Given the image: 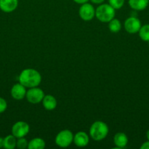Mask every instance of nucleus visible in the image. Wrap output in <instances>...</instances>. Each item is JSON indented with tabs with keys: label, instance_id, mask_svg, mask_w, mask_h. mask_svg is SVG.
I'll return each mask as SVG.
<instances>
[{
	"label": "nucleus",
	"instance_id": "obj_22",
	"mask_svg": "<svg viewBox=\"0 0 149 149\" xmlns=\"http://www.w3.org/2000/svg\"><path fill=\"white\" fill-rule=\"evenodd\" d=\"M141 149H149V141H146V142L143 143L142 146H140Z\"/></svg>",
	"mask_w": 149,
	"mask_h": 149
},
{
	"label": "nucleus",
	"instance_id": "obj_14",
	"mask_svg": "<svg viewBox=\"0 0 149 149\" xmlns=\"http://www.w3.org/2000/svg\"><path fill=\"white\" fill-rule=\"evenodd\" d=\"M149 4V0H129V5L132 10L142 11L146 9Z\"/></svg>",
	"mask_w": 149,
	"mask_h": 149
},
{
	"label": "nucleus",
	"instance_id": "obj_20",
	"mask_svg": "<svg viewBox=\"0 0 149 149\" xmlns=\"http://www.w3.org/2000/svg\"><path fill=\"white\" fill-rule=\"evenodd\" d=\"M28 143L27 140L24 138V137L20 138H17V143H16V147L20 149H24L28 148Z\"/></svg>",
	"mask_w": 149,
	"mask_h": 149
},
{
	"label": "nucleus",
	"instance_id": "obj_4",
	"mask_svg": "<svg viewBox=\"0 0 149 149\" xmlns=\"http://www.w3.org/2000/svg\"><path fill=\"white\" fill-rule=\"evenodd\" d=\"M73 138L74 135L71 131L69 130H64L57 134L55 138V143L61 148H67L73 142Z\"/></svg>",
	"mask_w": 149,
	"mask_h": 149
},
{
	"label": "nucleus",
	"instance_id": "obj_9",
	"mask_svg": "<svg viewBox=\"0 0 149 149\" xmlns=\"http://www.w3.org/2000/svg\"><path fill=\"white\" fill-rule=\"evenodd\" d=\"M26 88V87L20 84V82L14 84L10 91V94H11L13 98L17 100H20L26 97V92H27Z\"/></svg>",
	"mask_w": 149,
	"mask_h": 149
},
{
	"label": "nucleus",
	"instance_id": "obj_16",
	"mask_svg": "<svg viewBox=\"0 0 149 149\" xmlns=\"http://www.w3.org/2000/svg\"><path fill=\"white\" fill-rule=\"evenodd\" d=\"M17 138L12 134L4 138V148L6 149H14L16 147Z\"/></svg>",
	"mask_w": 149,
	"mask_h": 149
},
{
	"label": "nucleus",
	"instance_id": "obj_15",
	"mask_svg": "<svg viewBox=\"0 0 149 149\" xmlns=\"http://www.w3.org/2000/svg\"><path fill=\"white\" fill-rule=\"evenodd\" d=\"M45 147V142L40 138H35L30 141L28 144L29 149H43Z\"/></svg>",
	"mask_w": 149,
	"mask_h": 149
},
{
	"label": "nucleus",
	"instance_id": "obj_18",
	"mask_svg": "<svg viewBox=\"0 0 149 149\" xmlns=\"http://www.w3.org/2000/svg\"><path fill=\"white\" fill-rule=\"evenodd\" d=\"M138 33L142 40L144 42H149V24L142 26Z\"/></svg>",
	"mask_w": 149,
	"mask_h": 149
},
{
	"label": "nucleus",
	"instance_id": "obj_10",
	"mask_svg": "<svg viewBox=\"0 0 149 149\" xmlns=\"http://www.w3.org/2000/svg\"><path fill=\"white\" fill-rule=\"evenodd\" d=\"M18 0H0V10L4 13H12L17 9Z\"/></svg>",
	"mask_w": 149,
	"mask_h": 149
},
{
	"label": "nucleus",
	"instance_id": "obj_8",
	"mask_svg": "<svg viewBox=\"0 0 149 149\" xmlns=\"http://www.w3.org/2000/svg\"><path fill=\"white\" fill-rule=\"evenodd\" d=\"M141 26V22L136 17H128L124 22V29L130 34L138 33Z\"/></svg>",
	"mask_w": 149,
	"mask_h": 149
},
{
	"label": "nucleus",
	"instance_id": "obj_26",
	"mask_svg": "<svg viewBox=\"0 0 149 149\" xmlns=\"http://www.w3.org/2000/svg\"><path fill=\"white\" fill-rule=\"evenodd\" d=\"M146 138H147L148 141H149V130L146 132Z\"/></svg>",
	"mask_w": 149,
	"mask_h": 149
},
{
	"label": "nucleus",
	"instance_id": "obj_24",
	"mask_svg": "<svg viewBox=\"0 0 149 149\" xmlns=\"http://www.w3.org/2000/svg\"><path fill=\"white\" fill-rule=\"evenodd\" d=\"M73 1H74L75 3H77V4H84V3L88 2L89 0H73Z\"/></svg>",
	"mask_w": 149,
	"mask_h": 149
},
{
	"label": "nucleus",
	"instance_id": "obj_17",
	"mask_svg": "<svg viewBox=\"0 0 149 149\" xmlns=\"http://www.w3.org/2000/svg\"><path fill=\"white\" fill-rule=\"evenodd\" d=\"M108 28L112 33H118L121 29V23L120 20L117 18H113L109 22Z\"/></svg>",
	"mask_w": 149,
	"mask_h": 149
},
{
	"label": "nucleus",
	"instance_id": "obj_6",
	"mask_svg": "<svg viewBox=\"0 0 149 149\" xmlns=\"http://www.w3.org/2000/svg\"><path fill=\"white\" fill-rule=\"evenodd\" d=\"M95 11L93 6L91 4L86 2L81 4L79 8V16L82 20L85 21H90L95 17Z\"/></svg>",
	"mask_w": 149,
	"mask_h": 149
},
{
	"label": "nucleus",
	"instance_id": "obj_5",
	"mask_svg": "<svg viewBox=\"0 0 149 149\" xmlns=\"http://www.w3.org/2000/svg\"><path fill=\"white\" fill-rule=\"evenodd\" d=\"M45 96L43 90L37 87H32L26 92V97L28 101L32 104H37L42 102Z\"/></svg>",
	"mask_w": 149,
	"mask_h": 149
},
{
	"label": "nucleus",
	"instance_id": "obj_25",
	"mask_svg": "<svg viewBox=\"0 0 149 149\" xmlns=\"http://www.w3.org/2000/svg\"><path fill=\"white\" fill-rule=\"evenodd\" d=\"M4 147V138L0 137V148Z\"/></svg>",
	"mask_w": 149,
	"mask_h": 149
},
{
	"label": "nucleus",
	"instance_id": "obj_21",
	"mask_svg": "<svg viewBox=\"0 0 149 149\" xmlns=\"http://www.w3.org/2000/svg\"><path fill=\"white\" fill-rule=\"evenodd\" d=\"M7 108V101H6L4 98L0 97V113L5 111Z\"/></svg>",
	"mask_w": 149,
	"mask_h": 149
},
{
	"label": "nucleus",
	"instance_id": "obj_19",
	"mask_svg": "<svg viewBox=\"0 0 149 149\" xmlns=\"http://www.w3.org/2000/svg\"><path fill=\"white\" fill-rule=\"evenodd\" d=\"M108 1L110 5L112 6L115 10H118L124 6L125 0H108Z\"/></svg>",
	"mask_w": 149,
	"mask_h": 149
},
{
	"label": "nucleus",
	"instance_id": "obj_12",
	"mask_svg": "<svg viewBox=\"0 0 149 149\" xmlns=\"http://www.w3.org/2000/svg\"><path fill=\"white\" fill-rule=\"evenodd\" d=\"M42 106L47 111H53L56 108L57 100L54 96L51 95H46L44 96L42 100Z\"/></svg>",
	"mask_w": 149,
	"mask_h": 149
},
{
	"label": "nucleus",
	"instance_id": "obj_1",
	"mask_svg": "<svg viewBox=\"0 0 149 149\" xmlns=\"http://www.w3.org/2000/svg\"><path fill=\"white\" fill-rule=\"evenodd\" d=\"M19 82L28 88L38 87L42 81L39 71L33 68H26L20 72L18 77Z\"/></svg>",
	"mask_w": 149,
	"mask_h": 149
},
{
	"label": "nucleus",
	"instance_id": "obj_13",
	"mask_svg": "<svg viewBox=\"0 0 149 149\" xmlns=\"http://www.w3.org/2000/svg\"><path fill=\"white\" fill-rule=\"evenodd\" d=\"M113 143L118 148H124L128 143V138L124 132H118L114 135Z\"/></svg>",
	"mask_w": 149,
	"mask_h": 149
},
{
	"label": "nucleus",
	"instance_id": "obj_2",
	"mask_svg": "<svg viewBox=\"0 0 149 149\" xmlns=\"http://www.w3.org/2000/svg\"><path fill=\"white\" fill-rule=\"evenodd\" d=\"M109 132L108 125L102 121L93 122L89 129L90 136L93 141H100L105 139Z\"/></svg>",
	"mask_w": 149,
	"mask_h": 149
},
{
	"label": "nucleus",
	"instance_id": "obj_7",
	"mask_svg": "<svg viewBox=\"0 0 149 149\" xmlns=\"http://www.w3.org/2000/svg\"><path fill=\"white\" fill-rule=\"evenodd\" d=\"M29 124L25 122L19 121L15 123L12 127V134L16 138H20L25 137L29 132Z\"/></svg>",
	"mask_w": 149,
	"mask_h": 149
},
{
	"label": "nucleus",
	"instance_id": "obj_23",
	"mask_svg": "<svg viewBox=\"0 0 149 149\" xmlns=\"http://www.w3.org/2000/svg\"><path fill=\"white\" fill-rule=\"evenodd\" d=\"M90 1H91L93 4H101L104 2V1H105V0H90Z\"/></svg>",
	"mask_w": 149,
	"mask_h": 149
},
{
	"label": "nucleus",
	"instance_id": "obj_11",
	"mask_svg": "<svg viewBox=\"0 0 149 149\" xmlns=\"http://www.w3.org/2000/svg\"><path fill=\"white\" fill-rule=\"evenodd\" d=\"M73 142L77 147H85L89 144V137L86 134V132L83 131L77 132L74 135Z\"/></svg>",
	"mask_w": 149,
	"mask_h": 149
},
{
	"label": "nucleus",
	"instance_id": "obj_3",
	"mask_svg": "<svg viewBox=\"0 0 149 149\" xmlns=\"http://www.w3.org/2000/svg\"><path fill=\"white\" fill-rule=\"evenodd\" d=\"M115 10L109 4H101L95 11V17L102 23H109L114 18Z\"/></svg>",
	"mask_w": 149,
	"mask_h": 149
}]
</instances>
